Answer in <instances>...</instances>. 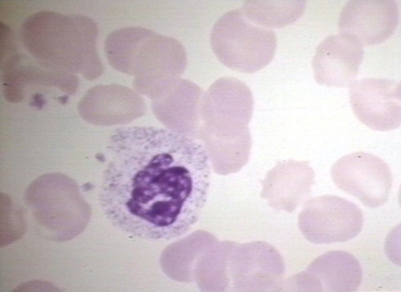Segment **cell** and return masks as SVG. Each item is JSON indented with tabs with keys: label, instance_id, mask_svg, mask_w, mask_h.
Segmentation results:
<instances>
[{
	"label": "cell",
	"instance_id": "1",
	"mask_svg": "<svg viewBox=\"0 0 401 292\" xmlns=\"http://www.w3.org/2000/svg\"><path fill=\"white\" fill-rule=\"evenodd\" d=\"M109 150L99 202L114 227L150 241L175 239L193 227L210 184L201 143L163 128L130 127L112 137Z\"/></svg>",
	"mask_w": 401,
	"mask_h": 292
},
{
	"label": "cell",
	"instance_id": "2",
	"mask_svg": "<svg viewBox=\"0 0 401 292\" xmlns=\"http://www.w3.org/2000/svg\"><path fill=\"white\" fill-rule=\"evenodd\" d=\"M98 34L96 23L88 17L41 11L24 21L20 35L25 49L41 65L93 80L103 71Z\"/></svg>",
	"mask_w": 401,
	"mask_h": 292
},
{
	"label": "cell",
	"instance_id": "3",
	"mask_svg": "<svg viewBox=\"0 0 401 292\" xmlns=\"http://www.w3.org/2000/svg\"><path fill=\"white\" fill-rule=\"evenodd\" d=\"M104 52L113 68L139 80L180 77L187 62L178 40L138 26L110 33L104 42Z\"/></svg>",
	"mask_w": 401,
	"mask_h": 292
},
{
	"label": "cell",
	"instance_id": "4",
	"mask_svg": "<svg viewBox=\"0 0 401 292\" xmlns=\"http://www.w3.org/2000/svg\"><path fill=\"white\" fill-rule=\"evenodd\" d=\"M25 202L38 231L55 242L70 240L80 235L91 217L90 205L76 182L60 173L42 175L27 187Z\"/></svg>",
	"mask_w": 401,
	"mask_h": 292
},
{
	"label": "cell",
	"instance_id": "5",
	"mask_svg": "<svg viewBox=\"0 0 401 292\" xmlns=\"http://www.w3.org/2000/svg\"><path fill=\"white\" fill-rule=\"evenodd\" d=\"M210 39L221 63L248 73L267 66L274 57L277 46L274 31L252 21L241 8L219 18L212 27Z\"/></svg>",
	"mask_w": 401,
	"mask_h": 292
},
{
	"label": "cell",
	"instance_id": "6",
	"mask_svg": "<svg viewBox=\"0 0 401 292\" xmlns=\"http://www.w3.org/2000/svg\"><path fill=\"white\" fill-rule=\"evenodd\" d=\"M331 177L341 190L365 206L376 208L388 199L393 184L387 163L374 154L360 151L344 155L332 165Z\"/></svg>",
	"mask_w": 401,
	"mask_h": 292
},
{
	"label": "cell",
	"instance_id": "7",
	"mask_svg": "<svg viewBox=\"0 0 401 292\" xmlns=\"http://www.w3.org/2000/svg\"><path fill=\"white\" fill-rule=\"evenodd\" d=\"M364 216L353 203L333 195L309 200L300 217V227L305 238L316 244L347 241L362 230Z\"/></svg>",
	"mask_w": 401,
	"mask_h": 292
},
{
	"label": "cell",
	"instance_id": "8",
	"mask_svg": "<svg viewBox=\"0 0 401 292\" xmlns=\"http://www.w3.org/2000/svg\"><path fill=\"white\" fill-rule=\"evenodd\" d=\"M349 96L354 115L370 129L388 131L400 126V82L382 78L360 79L350 86Z\"/></svg>",
	"mask_w": 401,
	"mask_h": 292
},
{
	"label": "cell",
	"instance_id": "9",
	"mask_svg": "<svg viewBox=\"0 0 401 292\" xmlns=\"http://www.w3.org/2000/svg\"><path fill=\"white\" fill-rule=\"evenodd\" d=\"M399 22V8L394 1H349L338 19L340 33L355 37L363 45L386 40Z\"/></svg>",
	"mask_w": 401,
	"mask_h": 292
},
{
	"label": "cell",
	"instance_id": "10",
	"mask_svg": "<svg viewBox=\"0 0 401 292\" xmlns=\"http://www.w3.org/2000/svg\"><path fill=\"white\" fill-rule=\"evenodd\" d=\"M363 56V45L355 37L342 33L330 35L316 48L312 61L314 79L326 87H349Z\"/></svg>",
	"mask_w": 401,
	"mask_h": 292
},
{
	"label": "cell",
	"instance_id": "11",
	"mask_svg": "<svg viewBox=\"0 0 401 292\" xmlns=\"http://www.w3.org/2000/svg\"><path fill=\"white\" fill-rule=\"evenodd\" d=\"M362 276L361 266L353 255L333 251L314 259L299 281L305 291L352 292L358 290Z\"/></svg>",
	"mask_w": 401,
	"mask_h": 292
},
{
	"label": "cell",
	"instance_id": "12",
	"mask_svg": "<svg viewBox=\"0 0 401 292\" xmlns=\"http://www.w3.org/2000/svg\"><path fill=\"white\" fill-rule=\"evenodd\" d=\"M1 66L3 86L23 91L26 85L50 86L69 95L74 94L78 87V79L73 74L48 68L19 54Z\"/></svg>",
	"mask_w": 401,
	"mask_h": 292
},
{
	"label": "cell",
	"instance_id": "13",
	"mask_svg": "<svg viewBox=\"0 0 401 292\" xmlns=\"http://www.w3.org/2000/svg\"><path fill=\"white\" fill-rule=\"evenodd\" d=\"M141 100L130 89L118 84L98 85L89 90L78 104L80 115L96 123L126 106H141Z\"/></svg>",
	"mask_w": 401,
	"mask_h": 292
},
{
	"label": "cell",
	"instance_id": "14",
	"mask_svg": "<svg viewBox=\"0 0 401 292\" xmlns=\"http://www.w3.org/2000/svg\"><path fill=\"white\" fill-rule=\"evenodd\" d=\"M304 1H247L241 8L253 22L266 28L282 27L296 21L303 14Z\"/></svg>",
	"mask_w": 401,
	"mask_h": 292
},
{
	"label": "cell",
	"instance_id": "15",
	"mask_svg": "<svg viewBox=\"0 0 401 292\" xmlns=\"http://www.w3.org/2000/svg\"><path fill=\"white\" fill-rule=\"evenodd\" d=\"M26 224L23 213L15 207L7 194L1 193V247L20 239L24 235Z\"/></svg>",
	"mask_w": 401,
	"mask_h": 292
},
{
	"label": "cell",
	"instance_id": "16",
	"mask_svg": "<svg viewBox=\"0 0 401 292\" xmlns=\"http://www.w3.org/2000/svg\"><path fill=\"white\" fill-rule=\"evenodd\" d=\"M12 31L1 22V65L17 54Z\"/></svg>",
	"mask_w": 401,
	"mask_h": 292
},
{
	"label": "cell",
	"instance_id": "17",
	"mask_svg": "<svg viewBox=\"0 0 401 292\" xmlns=\"http://www.w3.org/2000/svg\"><path fill=\"white\" fill-rule=\"evenodd\" d=\"M41 288L43 291V289H45L47 291H59V290L55 286L47 281H44L41 280H32L28 281L16 287L15 291H26L27 289L30 290L33 288Z\"/></svg>",
	"mask_w": 401,
	"mask_h": 292
}]
</instances>
